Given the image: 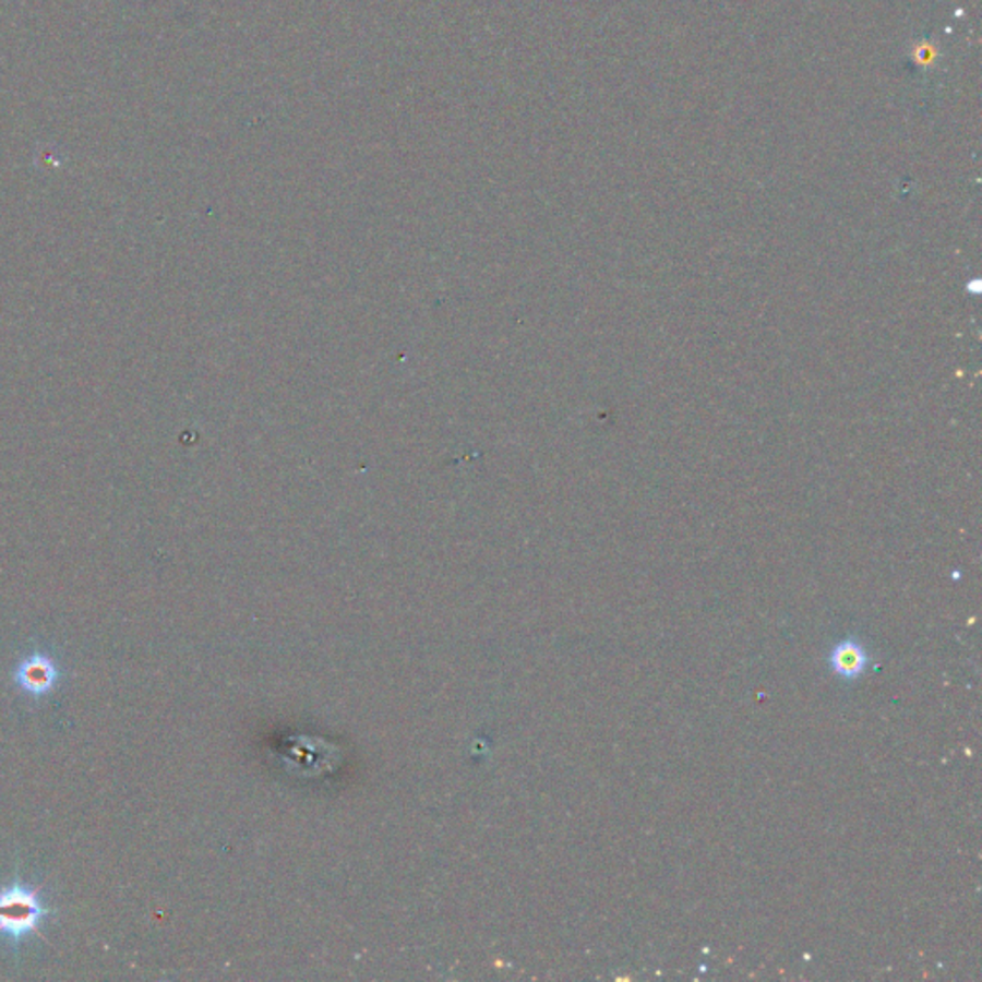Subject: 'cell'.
Masks as SVG:
<instances>
[{"label": "cell", "instance_id": "1", "mask_svg": "<svg viewBox=\"0 0 982 982\" xmlns=\"http://www.w3.org/2000/svg\"><path fill=\"white\" fill-rule=\"evenodd\" d=\"M50 915L52 911L40 902L39 890L17 881L0 890V935L12 948H16L25 936L37 933L43 919Z\"/></svg>", "mask_w": 982, "mask_h": 982}, {"label": "cell", "instance_id": "2", "mask_svg": "<svg viewBox=\"0 0 982 982\" xmlns=\"http://www.w3.org/2000/svg\"><path fill=\"white\" fill-rule=\"evenodd\" d=\"M17 687L29 697H45L55 690L60 680V670L52 658L47 655H32L17 664L14 673Z\"/></svg>", "mask_w": 982, "mask_h": 982}, {"label": "cell", "instance_id": "3", "mask_svg": "<svg viewBox=\"0 0 982 982\" xmlns=\"http://www.w3.org/2000/svg\"><path fill=\"white\" fill-rule=\"evenodd\" d=\"M829 664H831L833 672L850 682V680H858L860 675H864L865 668L870 664V657H867L862 643L847 639V642L835 645V649L829 655Z\"/></svg>", "mask_w": 982, "mask_h": 982}]
</instances>
